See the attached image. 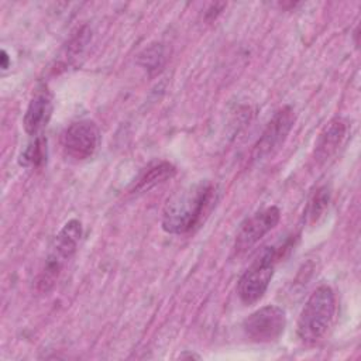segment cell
Instances as JSON below:
<instances>
[{
  "mask_svg": "<svg viewBox=\"0 0 361 361\" xmlns=\"http://www.w3.org/2000/svg\"><path fill=\"white\" fill-rule=\"evenodd\" d=\"M0 65H1V69H7L10 66V58H8V54L6 52V49H1V54H0Z\"/></svg>",
  "mask_w": 361,
  "mask_h": 361,
  "instance_id": "15",
  "label": "cell"
},
{
  "mask_svg": "<svg viewBox=\"0 0 361 361\" xmlns=\"http://www.w3.org/2000/svg\"><path fill=\"white\" fill-rule=\"evenodd\" d=\"M279 257L281 251L276 247H268L240 276L237 293L244 305H252L264 296L274 276Z\"/></svg>",
  "mask_w": 361,
  "mask_h": 361,
  "instance_id": "4",
  "label": "cell"
},
{
  "mask_svg": "<svg viewBox=\"0 0 361 361\" xmlns=\"http://www.w3.org/2000/svg\"><path fill=\"white\" fill-rule=\"evenodd\" d=\"M52 111L54 103L51 93L45 87L37 90L32 99L30 100L28 107L23 117L24 131L31 137L41 135L42 130L48 126L51 120Z\"/></svg>",
  "mask_w": 361,
  "mask_h": 361,
  "instance_id": "9",
  "label": "cell"
},
{
  "mask_svg": "<svg viewBox=\"0 0 361 361\" xmlns=\"http://www.w3.org/2000/svg\"><path fill=\"white\" fill-rule=\"evenodd\" d=\"M100 144V130L92 120H79L69 124L62 135L61 145L63 152L78 161L90 158Z\"/></svg>",
  "mask_w": 361,
  "mask_h": 361,
  "instance_id": "7",
  "label": "cell"
},
{
  "mask_svg": "<svg viewBox=\"0 0 361 361\" xmlns=\"http://www.w3.org/2000/svg\"><path fill=\"white\" fill-rule=\"evenodd\" d=\"M216 185L210 180L189 183L171 195L162 209V228L169 234L192 231L212 209Z\"/></svg>",
  "mask_w": 361,
  "mask_h": 361,
  "instance_id": "1",
  "label": "cell"
},
{
  "mask_svg": "<svg viewBox=\"0 0 361 361\" xmlns=\"http://www.w3.org/2000/svg\"><path fill=\"white\" fill-rule=\"evenodd\" d=\"M336 314V295L327 285L317 286L307 298L296 324L300 341L306 344L320 340L331 326Z\"/></svg>",
  "mask_w": 361,
  "mask_h": 361,
  "instance_id": "2",
  "label": "cell"
},
{
  "mask_svg": "<svg viewBox=\"0 0 361 361\" xmlns=\"http://www.w3.org/2000/svg\"><path fill=\"white\" fill-rule=\"evenodd\" d=\"M47 161V140L41 135L34 137L31 142L21 151L18 164L24 168H38Z\"/></svg>",
  "mask_w": 361,
  "mask_h": 361,
  "instance_id": "12",
  "label": "cell"
},
{
  "mask_svg": "<svg viewBox=\"0 0 361 361\" xmlns=\"http://www.w3.org/2000/svg\"><path fill=\"white\" fill-rule=\"evenodd\" d=\"M330 189L327 186L319 188L314 195L312 196L307 209H306V216L309 217L310 223H314L319 220V217L324 213V210L329 206L330 202Z\"/></svg>",
  "mask_w": 361,
  "mask_h": 361,
  "instance_id": "13",
  "label": "cell"
},
{
  "mask_svg": "<svg viewBox=\"0 0 361 361\" xmlns=\"http://www.w3.org/2000/svg\"><path fill=\"white\" fill-rule=\"evenodd\" d=\"M295 118L296 116L290 106H283L278 111H275L254 145L252 159L262 161L272 157L288 138L295 124Z\"/></svg>",
  "mask_w": 361,
  "mask_h": 361,
  "instance_id": "6",
  "label": "cell"
},
{
  "mask_svg": "<svg viewBox=\"0 0 361 361\" xmlns=\"http://www.w3.org/2000/svg\"><path fill=\"white\" fill-rule=\"evenodd\" d=\"M281 219V210L276 206H269L255 212L240 227L235 241L234 252L243 254L251 250L265 234H268Z\"/></svg>",
  "mask_w": 361,
  "mask_h": 361,
  "instance_id": "8",
  "label": "cell"
},
{
  "mask_svg": "<svg viewBox=\"0 0 361 361\" xmlns=\"http://www.w3.org/2000/svg\"><path fill=\"white\" fill-rule=\"evenodd\" d=\"M347 134V123L343 118L331 120L320 133L316 147L314 159L317 162H326L331 155L337 152Z\"/></svg>",
  "mask_w": 361,
  "mask_h": 361,
  "instance_id": "10",
  "label": "cell"
},
{
  "mask_svg": "<svg viewBox=\"0 0 361 361\" xmlns=\"http://www.w3.org/2000/svg\"><path fill=\"white\" fill-rule=\"evenodd\" d=\"M82 237V224L79 220H69L63 224L59 233L54 237L45 264L37 276L35 285L39 292H48L54 288L65 264L76 252Z\"/></svg>",
  "mask_w": 361,
  "mask_h": 361,
  "instance_id": "3",
  "label": "cell"
},
{
  "mask_svg": "<svg viewBox=\"0 0 361 361\" xmlns=\"http://www.w3.org/2000/svg\"><path fill=\"white\" fill-rule=\"evenodd\" d=\"M175 173H176V168L171 162H166V161L155 162V164L149 165L141 173V176L137 179V182L133 188V192L134 193L148 192L149 189L155 188L157 185L164 183L165 180L175 176Z\"/></svg>",
  "mask_w": 361,
  "mask_h": 361,
  "instance_id": "11",
  "label": "cell"
},
{
  "mask_svg": "<svg viewBox=\"0 0 361 361\" xmlns=\"http://www.w3.org/2000/svg\"><path fill=\"white\" fill-rule=\"evenodd\" d=\"M286 312L276 305H267L252 312L243 322L244 336L254 343L276 341L285 331Z\"/></svg>",
  "mask_w": 361,
  "mask_h": 361,
  "instance_id": "5",
  "label": "cell"
},
{
  "mask_svg": "<svg viewBox=\"0 0 361 361\" xmlns=\"http://www.w3.org/2000/svg\"><path fill=\"white\" fill-rule=\"evenodd\" d=\"M165 62V52L161 44H154L152 47L144 49L140 55V63L148 72H158Z\"/></svg>",
  "mask_w": 361,
  "mask_h": 361,
  "instance_id": "14",
  "label": "cell"
}]
</instances>
